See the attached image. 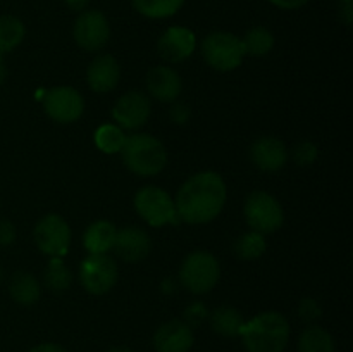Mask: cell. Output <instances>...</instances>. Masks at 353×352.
I'll return each mask as SVG.
<instances>
[{
    "label": "cell",
    "mask_w": 353,
    "mask_h": 352,
    "mask_svg": "<svg viewBox=\"0 0 353 352\" xmlns=\"http://www.w3.org/2000/svg\"><path fill=\"white\" fill-rule=\"evenodd\" d=\"M117 228L110 221L99 219L93 221L83 235V245L88 254H107L112 251L116 240Z\"/></svg>",
    "instance_id": "cell-19"
},
{
    "label": "cell",
    "mask_w": 353,
    "mask_h": 352,
    "mask_svg": "<svg viewBox=\"0 0 353 352\" xmlns=\"http://www.w3.org/2000/svg\"><path fill=\"white\" fill-rule=\"evenodd\" d=\"M150 247L152 240L143 228L126 226L123 230H117L112 248L123 261L140 262L147 257Z\"/></svg>",
    "instance_id": "cell-16"
},
{
    "label": "cell",
    "mask_w": 353,
    "mask_h": 352,
    "mask_svg": "<svg viewBox=\"0 0 353 352\" xmlns=\"http://www.w3.org/2000/svg\"><path fill=\"white\" fill-rule=\"evenodd\" d=\"M26 35L23 21L16 16H0V55L14 50Z\"/></svg>",
    "instance_id": "cell-24"
},
{
    "label": "cell",
    "mask_w": 353,
    "mask_h": 352,
    "mask_svg": "<svg viewBox=\"0 0 353 352\" xmlns=\"http://www.w3.org/2000/svg\"><path fill=\"white\" fill-rule=\"evenodd\" d=\"M272 6L279 7V9H285V10H295L303 7L305 3H309V0H269Z\"/></svg>",
    "instance_id": "cell-33"
},
{
    "label": "cell",
    "mask_w": 353,
    "mask_h": 352,
    "mask_svg": "<svg viewBox=\"0 0 353 352\" xmlns=\"http://www.w3.org/2000/svg\"><path fill=\"white\" fill-rule=\"evenodd\" d=\"M150 100L141 92H128L116 100L112 107V117L117 126L124 130H138L150 117Z\"/></svg>",
    "instance_id": "cell-12"
},
{
    "label": "cell",
    "mask_w": 353,
    "mask_h": 352,
    "mask_svg": "<svg viewBox=\"0 0 353 352\" xmlns=\"http://www.w3.org/2000/svg\"><path fill=\"white\" fill-rule=\"evenodd\" d=\"M317 155H319V150H317V145L312 144V141H300L293 148V161L299 166L314 164L317 161Z\"/></svg>",
    "instance_id": "cell-29"
},
{
    "label": "cell",
    "mask_w": 353,
    "mask_h": 352,
    "mask_svg": "<svg viewBox=\"0 0 353 352\" xmlns=\"http://www.w3.org/2000/svg\"><path fill=\"white\" fill-rule=\"evenodd\" d=\"M72 273L62 257H52L45 268V285L54 292H64L71 286Z\"/></svg>",
    "instance_id": "cell-27"
},
{
    "label": "cell",
    "mask_w": 353,
    "mask_h": 352,
    "mask_svg": "<svg viewBox=\"0 0 353 352\" xmlns=\"http://www.w3.org/2000/svg\"><path fill=\"white\" fill-rule=\"evenodd\" d=\"M202 55L207 64L221 72L236 69L245 57L241 38L228 31H214L202 41Z\"/></svg>",
    "instance_id": "cell-5"
},
{
    "label": "cell",
    "mask_w": 353,
    "mask_h": 352,
    "mask_svg": "<svg viewBox=\"0 0 353 352\" xmlns=\"http://www.w3.org/2000/svg\"><path fill=\"white\" fill-rule=\"evenodd\" d=\"M126 135L117 124H102L95 131V145L105 154H117L123 148Z\"/></svg>",
    "instance_id": "cell-28"
},
{
    "label": "cell",
    "mask_w": 353,
    "mask_h": 352,
    "mask_svg": "<svg viewBox=\"0 0 353 352\" xmlns=\"http://www.w3.org/2000/svg\"><path fill=\"white\" fill-rule=\"evenodd\" d=\"M30 352H68V351L57 344H40L37 345V347L31 349Z\"/></svg>",
    "instance_id": "cell-34"
},
{
    "label": "cell",
    "mask_w": 353,
    "mask_h": 352,
    "mask_svg": "<svg viewBox=\"0 0 353 352\" xmlns=\"http://www.w3.org/2000/svg\"><path fill=\"white\" fill-rule=\"evenodd\" d=\"M185 0H133L138 14L150 19H165L178 12Z\"/></svg>",
    "instance_id": "cell-25"
},
{
    "label": "cell",
    "mask_w": 353,
    "mask_h": 352,
    "mask_svg": "<svg viewBox=\"0 0 353 352\" xmlns=\"http://www.w3.org/2000/svg\"><path fill=\"white\" fill-rule=\"evenodd\" d=\"M134 209L141 219L155 228L174 223L178 217L172 197L164 188L155 185H147L138 190L134 195Z\"/></svg>",
    "instance_id": "cell-7"
},
{
    "label": "cell",
    "mask_w": 353,
    "mask_h": 352,
    "mask_svg": "<svg viewBox=\"0 0 353 352\" xmlns=\"http://www.w3.org/2000/svg\"><path fill=\"white\" fill-rule=\"evenodd\" d=\"M14 240H16V228H14V224L10 221L2 219L0 221V245L7 247Z\"/></svg>",
    "instance_id": "cell-31"
},
{
    "label": "cell",
    "mask_w": 353,
    "mask_h": 352,
    "mask_svg": "<svg viewBox=\"0 0 353 352\" xmlns=\"http://www.w3.org/2000/svg\"><path fill=\"white\" fill-rule=\"evenodd\" d=\"M188 117H190L188 107L183 106V104H176V106H172L171 119L174 121V123L183 124V123H186V121H188Z\"/></svg>",
    "instance_id": "cell-32"
},
{
    "label": "cell",
    "mask_w": 353,
    "mask_h": 352,
    "mask_svg": "<svg viewBox=\"0 0 353 352\" xmlns=\"http://www.w3.org/2000/svg\"><path fill=\"white\" fill-rule=\"evenodd\" d=\"M119 76V62L109 54L97 55L86 69V81L95 93H107L116 88Z\"/></svg>",
    "instance_id": "cell-17"
},
{
    "label": "cell",
    "mask_w": 353,
    "mask_h": 352,
    "mask_svg": "<svg viewBox=\"0 0 353 352\" xmlns=\"http://www.w3.org/2000/svg\"><path fill=\"white\" fill-rule=\"evenodd\" d=\"M107 352H134V351H131L130 347H112V349H109Z\"/></svg>",
    "instance_id": "cell-38"
},
{
    "label": "cell",
    "mask_w": 353,
    "mask_h": 352,
    "mask_svg": "<svg viewBox=\"0 0 353 352\" xmlns=\"http://www.w3.org/2000/svg\"><path fill=\"white\" fill-rule=\"evenodd\" d=\"M243 214L248 226L262 235L274 233L285 223V213L279 200L264 190H255L247 197Z\"/></svg>",
    "instance_id": "cell-6"
},
{
    "label": "cell",
    "mask_w": 353,
    "mask_h": 352,
    "mask_svg": "<svg viewBox=\"0 0 353 352\" xmlns=\"http://www.w3.org/2000/svg\"><path fill=\"white\" fill-rule=\"evenodd\" d=\"M240 337L248 352H283L290 340L288 320L278 311H265L245 321Z\"/></svg>",
    "instance_id": "cell-2"
},
{
    "label": "cell",
    "mask_w": 353,
    "mask_h": 352,
    "mask_svg": "<svg viewBox=\"0 0 353 352\" xmlns=\"http://www.w3.org/2000/svg\"><path fill=\"white\" fill-rule=\"evenodd\" d=\"M265 248H268L265 235L254 230L243 233L234 242V254L240 259H243V261H255V259H259L264 254Z\"/></svg>",
    "instance_id": "cell-26"
},
{
    "label": "cell",
    "mask_w": 353,
    "mask_h": 352,
    "mask_svg": "<svg viewBox=\"0 0 353 352\" xmlns=\"http://www.w3.org/2000/svg\"><path fill=\"white\" fill-rule=\"evenodd\" d=\"M299 314L302 316L303 321L307 323H312V321L319 320L323 309H321L319 302L316 299H303L299 306Z\"/></svg>",
    "instance_id": "cell-30"
},
{
    "label": "cell",
    "mask_w": 353,
    "mask_h": 352,
    "mask_svg": "<svg viewBox=\"0 0 353 352\" xmlns=\"http://www.w3.org/2000/svg\"><path fill=\"white\" fill-rule=\"evenodd\" d=\"M210 328L221 337H240L241 326H243L245 320L241 313L234 307L221 306L210 313Z\"/></svg>",
    "instance_id": "cell-20"
},
{
    "label": "cell",
    "mask_w": 353,
    "mask_h": 352,
    "mask_svg": "<svg viewBox=\"0 0 353 352\" xmlns=\"http://www.w3.org/2000/svg\"><path fill=\"white\" fill-rule=\"evenodd\" d=\"M121 155L124 166L138 176H155L168 164V152L164 144L147 133L126 137Z\"/></svg>",
    "instance_id": "cell-3"
},
{
    "label": "cell",
    "mask_w": 353,
    "mask_h": 352,
    "mask_svg": "<svg viewBox=\"0 0 353 352\" xmlns=\"http://www.w3.org/2000/svg\"><path fill=\"white\" fill-rule=\"evenodd\" d=\"M45 114L55 123L71 124L81 117L85 110V100L81 93L72 86H55L41 99Z\"/></svg>",
    "instance_id": "cell-10"
},
{
    "label": "cell",
    "mask_w": 353,
    "mask_h": 352,
    "mask_svg": "<svg viewBox=\"0 0 353 352\" xmlns=\"http://www.w3.org/2000/svg\"><path fill=\"white\" fill-rule=\"evenodd\" d=\"M65 2L72 10H83L88 6V0H65Z\"/></svg>",
    "instance_id": "cell-35"
},
{
    "label": "cell",
    "mask_w": 353,
    "mask_h": 352,
    "mask_svg": "<svg viewBox=\"0 0 353 352\" xmlns=\"http://www.w3.org/2000/svg\"><path fill=\"white\" fill-rule=\"evenodd\" d=\"M196 48V37L185 26H171L161 35L157 41L159 55L165 62L178 64L186 61Z\"/></svg>",
    "instance_id": "cell-13"
},
{
    "label": "cell",
    "mask_w": 353,
    "mask_h": 352,
    "mask_svg": "<svg viewBox=\"0 0 353 352\" xmlns=\"http://www.w3.org/2000/svg\"><path fill=\"white\" fill-rule=\"evenodd\" d=\"M300 352H334V340L327 330L321 326H309L299 338Z\"/></svg>",
    "instance_id": "cell-23"
},
{
    "label": "cell",
    "mask_w": 353,
    "mask_h": 352,
    "mask_svg": "<svg viewBox=\"0 0 353 352\" xmlns=\"http://www.w3.org/2000/svg\"><path fill=\"white\" fill-rule=\"evenodd\" d=\"M250 159L255 168L261 171L274 173L285 168L288 161V148L285 141L276 137H262L255 140L250 147Z\"/></svg>",
    "instance_id": "cell-14"
},
{
    "label": "cell",
    "mask_w": 353,
    "mask_h": 352,
    "mask_svg": "<svg viewBox=\"0 0 353 352\" xmlns=\"http://www.w3.org/2000/svg\"><path fill=\"white\" fill-rule=\"evenodd\" d=\"M74 40L83 50L97 52L107 45L110 38V26L100 10H83L72 28Z\"/></svg>",
    "instance_id": "cell-11"
},
{
    "label": "cell",
    "mask_w": 353,
    "mask_h": 352,
    "mask_svg": "<svg viewBox=\"0 0 353 352\" xmlns=\"http://www.w3.org/2000/svg\"><path fill=\"white\" fill-rule=\"evenodd\" d=\"M34 242L43 254L64 257L71 245V228L59 214H47L34 226Z\"/></svg>",
    "instance_id": "cell-9"
},
{
    "label": "cell",
    "mask_w": 353,
    "mask_h": 352,
    "mask_svg": "<svg viewBox=\"0 0 353 352\" xmlns=\"http://www.w3.org/2000/svg\"><path fill=\"white\" fill-rule=\"evenodd\" d=\"M6 76H7V69H6V62H3L2 55H0V85L6 81Z\"/></svg>",
    "instance_id": "cell-37"
},
{
    "label": "cell",
    "mask_w": 353,
    "mask_h": 352,
    "mask_svg": "<svg viewBox=\"0 0 353 352\" xmlns=\"http://www.w3.org/2000/svg\"><path fill=\"white\" fill-rule=\"evenodd\" d=\"M117 262L109 254H88L79 266V282L92 295H103L117 282Z\"/></svg>",
    "instance_id": "cell-8"
},
{
    "label": "cell",
    "mask_w": 353,
    "mask_h": 352,
    "mask_svg": "<svg viewBox=\"0 0 353 352\" xmlns=\"http://www.w3.org/2000/svg\"><path fill=\"white\" fill-rule=\"evenodd\" d=\"M193 340L195 337L192 326L181 320H171L161 324L154 335V345L157 352H188Z\"/></svg>",
    "instance_id": "cell-15"
},
{
    "label": "cell",
    "mask_w": 353,
    "mask_h": 352,
    "mask_svg": "<svg viewBox=\"0 0 353 352\" xmlns=\"http://www.w3.org/2000/svg\"><path fill=\"white\" fill-rule=\"evenodd\" d=\"M147 90L159 102H174L183 90L181 76L169 66H155L147 75Z\"/></svg>",
    "instance_id": "cell-18"
},
{
    "label": "cell",
    "mask_w": 353,
    "mask_h": 352,
    "mask_svg": "<svg viewBox=\"0 0 353 352\" xmlns=\"http://www.w3.org/2000/svg\"><path fill=\"white\" fill-rule=\"evenodd\" d=\"M228 199L226 183L214 171L190 176L178 190L176 214L188 224H205L216 219Z\"/></svg>",
    "instance_id": "cell-1"
},
{
    "label": "cell",
    "mask_w": 353,
    "mask_h": 352,
    "mask_svg": "<svg viewBox=\"0 0 353 352\" xmlns=\"http://www.w3.org/2000/svg\"><path fill=\"white\" fill-rule=\"evenodd\" d=\"M341 2H343V3H347V2H352V0H341Z\"/></svg>",
    "instance_id": "cell-39"
},
{
    "label": "cell",
    "mask_w": 353,
    "mask_h": 352,
    "mask_svg": "<svg viewBox=\"0 0 353 352\" xmlns=\"http://www.w3.org/2000/svg\"><path fill=\"white\" fill-rule=\"evenodd\" d=\"M221 278V264L214 254L195 251L188 254L179 268V282L188 292L202 295L210 292Z\"/></svg>",
    "instance_id": "cell-4"
},
{
    "label": "cell",
    "mask_w": 353,
    "mask_h": 352,
    "mask_svg": "<svg viewBox=\"0 0 353 352\" xmlns=\"http://www.w3.org/2000/svg\"><path fill=\"white\" fill-rule=\"evenodd\" d=\"M10 297L21 306H31L40 297V283L31 273L17 271L10 280Z\"/></svg>",
    "instance_id": "cell-21"
},
{
    "label": "cell",
    "mask_w": 353,
    "mask_h": 352,
    "mask_svg": "<svg viewBox=\"0 0 353 352\" xmlns=\"http://www.w3.org/2000/svg\"><path fill=\"white\" fill-rule=\"evenodd\" d=\"M343 19H345V23L347 24H350L352 23V2H347V3H343Z\"/></svg>",
    "instance_id": "cell-36"
},
{
    "label": "cell",
    "mask_w": 353,
    "mask_h": 352,
    "mask_svg": "<svg viewBox=\"0 0 353 352\" xmlns=\"http://www.w3.org/2000/svg\"><path fill=\"white\" fill-rule=\"evenodd\" d=\"M241 43H243L245 55L262 57V55H268L274 47V35L268 28L255 26L247 31V35L241 38Z\"/></svg>",
    "instance_id": "cell-22"
}]
</instances>
